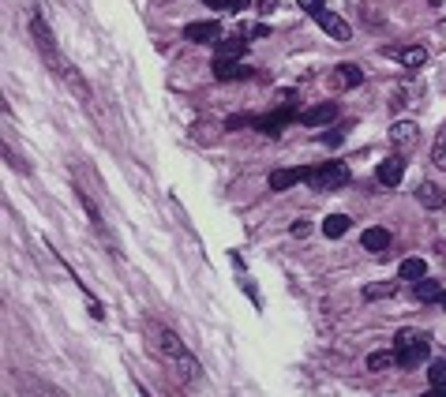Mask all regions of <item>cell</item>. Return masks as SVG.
Wrapping results in <instances>:
<instances>
[{
	"mask_svg": "<svg viewBox=\"0 0 446 397\" xmlns=\"http://www.w3.org/2000/svg\"><path fill=\"white\" fill-rule=\"evenodd\" d=\"M428 382H431V390H435V393H442V397H446V360H435V364H431Z\"/></svg>",
	"mask_w": 446,
	"mask_h": 397,
	"instance_id": "obj_18",
	"label": "cell"
},
{
	"mask_svg": "<svg viewBox=\"0 0 446 397\" xmlns=\"http://www.w3.org/2000/svg\"><path fill=\"white\" fill-rule=\"evenodd\" d=\"M184 38L188 42H206V45H218V38H221V23L218 19H199V23H188L184 26Z\"/></svg>",
	"mask_w": 446,
	"mask_h": 397,
	"instance_id": "obj_5",
	"label": "cell"
},
{
	"mask_svg": "<svg viewBox=\"0 0 446 397\" xmlns=\"http://www.w3.org/2000/svg\"><path fill=\"white\" fill-rule=\"evenodd\" d=\"M349 233V214H330L323 218V236H330V240H338V236Z\"/></svg>",
	"mask_w": 446,
	"mask_h": 397,
	"instance_id": "obj_17",
	"label": "cell"
},
{
	"mask_svg": "<svg viewBox=\"0 0 446 397\" xmlns=\"http://www.w3.org/2000/svg\"><path fill=\"white\" fill-rule=\"evenodd\" d=\"M311 19L323 26V34H330L334 42H349L352 38V30H349V23L341 19V16H334V11H326V4L319 8V11H311Z\"/></svg>",
	"mask_w": 446,
	"mask_h": 397,
	"instance_id": "obj_4",
	"label": "cell"
},
{
	"mask_svg": "<svg viewBox=\"0 0 446 397\" xmlns=\"http://www.w3.org/2000/svg\"><path fill=\"white\" fill-rule=\"evenodd\" d=\"M244 49H247V42H218V57L221 60H240Z\"/></svg>",
	"mask_w": 446,
	"mask_h": 397,
	"instance_id": "obj_19",
	"label": "cell"
},
{
	"mask_svg": "<svg viewBox=\"0 0 446 397\" xmlns=\"http://www.w3.org/2000/svg\"><path fill=\"white\" fill-rule=\"evenodd\" d=\"M364 83V68L360 64H338L334 75H330V86L334 90H352V86H360Z\"/></svg>",
	"mask_w": 446,
	"mask_h": 397,
	"instance_id": "obj_6",
	"label": "cell"
},
{
	"mask_svg": "<svg viewBox=\"0 0 446 397\" xmlns=\"http://www.w3.org/2000/svg\"><path fill=\"white\" fill-rule=\"evenodd\" d=\"M416 135H420V128L413 124V121H398L390 128V142L398 150H409V147H416Z\"/></svg>",
	"mask_w": 446,
	"mask_h": 397,
	"instance_id": "obj_10",
	"label": "cell"
},
{
	"mask_svg": "<svg viewBox=\"0 0 446 397\" xmlns=\"http://www.w3.org/2000/svg\"><path fill=\"white\" fill-rule=\"evenodd\" d=\"M360 244H364V251H372V255H386V247H390V233H386V229H364Z\"/></svg>",
	"mask_w": 446,
	"mask_h": 397,
	"instance_id": "obj_12",
	"label": "cell"
},
{
	"mask_svg": "<svg viewBox=\"0 0 446 397\" xmlns=\"http://www.w3.org/2000/svg\"><path fill=\"white\" fill-rule=\"evenodd\" d=\"M431 162H435L439 169H446V124H442V131L435 135V147H431Z\"/></svg>",
	"mask_w": 446,
	"mask_h": 397,
	"instance_id": "obj_20",
	"label": "cell"
},
{
	"mask_svg": "<svg viewBox=\"0 0 446 397\" xmlns=\"http://www.w3.org/2000/svg\"><path fill=\"white\" fill-rule=\"evenodd\" d=\"M147 330H150V349L162 356L169 367H177L184 382H191L195 375H199V364H195V356L180 345V337L173 334V330L162 326V323H147Z\"/></svg>",
	"mask_w": 446,
	"mask_h": 397,
	"instance_id": "obj_1",
	"label": "cell"
},
{
	"mask_svg": "<svg viewBox=\"0 0 446 397\" xmlns=\"http://www.w3.org/2000/svg\"><path fill=\"white\" fill-rule=\"evenodd\" d=\"M311 180V169H274L270 173V191H289L293 184Z\"/></svg>",
	"mask_w": 446,
	"mask_h": 397,
	"instance_id": "obj_7",
	"label": "cell"
},
{
	"mask_svg": "<svg viewBox=\"0 0 446 397\" xmlns=\"http://www.w3.org/2000/svg\"><path fill=\"white\" fill-rule=\"evenodd\" d=\"M398 277L401 281H420V277H428V262L424 259H405L398 267Z\"/></svg>",
	"mask_w": 446,
	"mask_h": 397,
	"instance_id": "obj_16",
	"label": "cell"
},
{
	"mask_svg": "<svg viewBox=\"0 0 446 397\" xmlns=\"http://www.w3.org/2000/svg\"><path fill=\"white\" fill-rule=\"evenodd\" d=\"M431 352V337L424 330H401L398 341H394V356H398V367H416L424 364Z\"/></svg>",
	"mask_w": 446,
	"mask_h": 397,
	"instance_id": "obj_2",
	"label": "cell"
},
{
	"mask_svg": "<svg viewBox=\"0 0 446 397\" xmlns=\"http://www.w3.org/2000/svg\"><path fill=\"white\" fill-rule=\"evenodd\" d=\"M255 68H247V64H240V60H221V57H214V79H221V83H229V79H247Z\"/></svg>",
	"mask_w": 446,
	"mask_h": 397,
	"instance_id": "obj_9",
	"label": "cell"
},
{
	"mask_svg": "<svg viewBox=\"0 0 446 397\" xmlns=\"http://www.w3.org/2000/svg\"><path fill=\"white\" fill-rule=\"evenodd\" d=\"M394 57H398L409 72H416V68H424L428 64V49L424 45H409V49H394Z\"/></svg>",
	"mask_w": 446,
	"mask_h": 397,
	"instance_id": "obj_14",
	"label": "cell"
},
{
	"mask_svg": "<svg viewBox=\"0 0 446 397\" xmlns=\"http://www.w3.org/2000/svg\"><path fill=\"white\" fill-rule=\"evenodd\" d=\"M206 8H218V11H244L247 0H203Z\"/></svg>",
	"mask_w": 446,
	"mask_h": 397,
	"instance_id": "obj_22",
	"label": "cell"
},
{
	"mask_svg": "<svg viewBox=\"0 0 446 397\" xmlns=\"http://www.w3.org/2000/svg\"><path fill=\"white\" fill-rule=\"evenodd\" d=\"M394 289H398V285H390V281H386V285H367V289H364V296H367V300H379V296H394Z\"/></svg>",
	"mask_w": 446,
	"mask_h": 397,
	"instance_id": "obj_23",
	"label": "cell"
},
{
	"mask_svg": "<svg viewBox=\"0 0 446 397\" xmlns=\"http://www.w3.org/2000/svg\"><path fill=\"white\" fill-rule=\"evenodd\" d=\"M413 296L420 303H435L442 296V281H431V277H420V281H413Z\"/></svg>",
	"mask_w": 446,
	"mask_h": 397,
	"instance_id": "obj_13",
	"label": "cell"
},
{
	"mask_svg": "<svg viewBox=\"0 0 446 397\" xmlns=\"http://www.w3.org/2000/svg\"><path fill=\"white\" fill-rule=\"evenodd\" d=\"M401 177H405V162H401V157H386V162L375 169V180L383 184V188H398Z\"/></svg>",
	"mask_w": 446,
	"mask_h": 397,
	"instance_id": "obj_8",
	"label": "cell"
},
{
	"mask_svg": "<svg viewBox=\"0 0 446 397\" xmlns=\"http://www.w3.org/2000/svg\"><path fill=\"white\" fill-rule=\"evenodd\" d=\"M296 4L304 8V11H319V8H323V0H296Z\"/></svg>",
	"mask_w": 446,
	"mask_h": 397,
	"instance_id": "obj_24",
	"label": "cell"
},
{
	"mask_svg": "<svg viewBox=\"0 0 446 397\" xmlns=\"http://www.w3.org/2000/svg\"><path fill=\"white\" fill-rule=\"evenodd\" d=\"M416 198H420V203H424L428 210H442V203H446V195H442L431 180H424V184L416 188Z\"/></svg>",
	"mask_w": 446,
	"mask_h": 397,
	"instance_id": "obj_15",
	"label": "cell"
},
{
	"mask_svg": "<svg viewBox=\"0 0 446 397\" xmlns=\"http://www.w3.org/2000/svg\"><path fill=\"white\" fill-rule=\"evenodd\" d=\"M439 303H442V308H446V293H442V296H439Z\"/></svg>",
	"mask_w": 446,
	"mask_h": 397,
	"instance_id": "obj_25",
	"label": "cell"
},
{
	"mask_svg": "<svg viewBox=\"0 0 446 397\" xmlns=\"http://www.w3.org/2000/svg\"><path fill=\"white\" fill-rule=\"evenodd\" d=\"M311 191H338L349 184V165L345 162H326L319 169H311Z\"/></svg>",
	"mask_w": 446,
	"mask_h": 397,
	"instance_id": "obj_3",
	"label": "cell"
},
{
	"mask_svg": "<svg viewBox=\"0 0 446 397\" xmlns=\"http://www.w3.org/2000/svg\"><path fill=\"white\" fill-rule=\"evenodd\" d=\"M334 116H338V105H330V101H326V105H311V109H304V113H300V124L319 128V124H330Z\"/></svg>",
	"mask_w": 446,
	"mask_h": 397,
	"instance_id": "obj_11",
	"label": "cell"
},
{
	"mask_svg": "<svg viewBox=\"0 0 446 397\" xmlns=\"http://www.w3.org/2000/svg\"><path fill=\"white\" fill-rule=\"evenodd\" d=\"M390 364H398V356H394V352H372V356H367V367H372V371H386Z\"/></svg>",
	"mask_w": 446,
	"mask_h": 397,
	"instance_id": "obj_21",
	"label": "cell"
}]
</instances>
